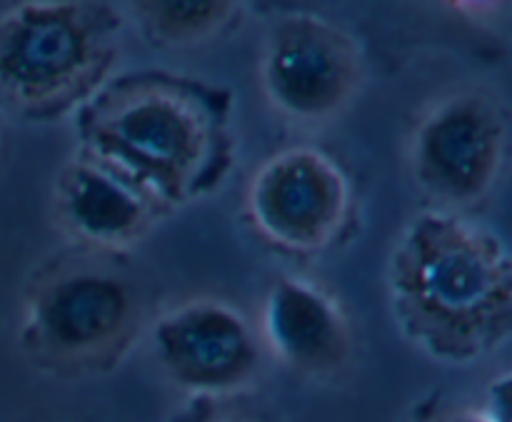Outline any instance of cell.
Returning a JSON list of instances; mask_svg holds the SVG:
<instances>
[{
    "instance_id": "cell-8",
    "label": "cell",
    "mask_w": 512,
    "mask_h": 422,
    "mask_svg": "<svg viewBox=\"0 0 512 422\" xmlns=\"http://www.w3.org/2000/svg\"><path fill=\"white\" fill-rule=\"evenodd\" d=\"M155 358L180 388L223 395L250 383L260 363L258 338L233 305L190 300L155 323Z\"/></svg>"
},
{
    "instance_id": "cell-2",
    "label": "cell",
    "mask_w": 512,
    "mask_h": 422,
    "mask_svg": "<svg viewBox=\"0 0 512 422\" xmlns=\"http://www.w3.org/2000/svg\"><path fill=\"white\" fill-rule=\"evenodd\" d=\"M85 155L110 165L155 203H183L208 175L218 148L215 113L195 88L130 80L95 103Z\"/></svg>"
},
{
    "instance_id": "cell-9",
    "label": "cell",
    "mask_w": 512,
    "mask_h": 422,
    "mask_svg": "<svg viewBox=\"0 0 512 422\" xmlns=\"http://www.w3.org/2000/svg\"><path fill=\"white\" fill-rule=\"evenodd\" d=\"M160 205L110 165L80 155L55 183V210L80 243L118 250L135 243L153 225Z\"/></svg>"
},
{
    "instance_id": "cell-10",
    "label": "cell",
    "mask_w": 512,
    "mask_h": 422,
    "mask_svg": "<svg viewBox=\"0 0 512 422\" xmlns=\"http://www.w3.org/2000/svg\"><path fill=\"white\" fill-rule=\"evenodd\" d=\"M263 340L280 363L308 375L333 373L350 353V328L340 305L303 278H283L270 288Z\"/></svg>"
},
{
    "instance_id": "cell-13",
    "label": "cell",
    "mask_w": 512,
    "mask_h": 422,
    "mask_svg": "<svg viewBox=\"0 0 512 422\" xmlns=\"http://www.w3.org/2000/svg\"><path fill=\"white\" fill-rule=\"evenodd\" d=\"M205 422H250V420L238 418V415H215V418H208Z\"/></svg>"
},
{
    "instance_id": "cell-4",
    "label": "cell",
    "mask_w": 512,
    "mask_h": 422,
    "mask_svg": "<svg viewBox=\"0 0 512 422\" xmlns=\"http://www.w3.org/2000/svg\"><path fill=\"white\" fill-rule=\"evenodd\" d=\"M138 320L135 290L103 265L75 263L35 285L25 310V340L55 365H93L128 340Z\"/></svg>"
},
{
    "instance_id": "cell-6",
    "label": "cell",
    "mask_w": 512,
    "mask_h": 422,
    "mask_svg": "<svg viewBox=\"0 0 512 422\" xmlns=\"http://www.w3.org/2000/svg\"><path fill=\"white\" fill-rule=\"evenodd\" d=\"M508 125L500 105L480 90H460L425 113L410 140V168L420 188L448 205L483 198L505 160Z\"/></svg>"
},
{
    "instance_id": "cell-3",
    "label": "cell",
    "mask_w": 512,
    "mask_h": 422,
    "mask_svg": "<svg viewBox=\"0 0 512 422\" xmlns=\"http://www.w3.org/2000/svg\"><path fill=\"white\" fill-rule=\"evenodd\" d=\"M115 43L103 5H15L0 15V93L25 110L68 108L103 78Z\"/></svg>"
},
{
    "instance_id": "cell-5",
    "label": "cell",
    "mask_w": 512,
    "mask_h": 422,
    "mask_svg": "<svg viewBox=\"0 0 512 422\" xmlns=\"http://www.w3.org/2000/svg\"><path fill=\"white\" fill-rule=\"evenodd\" d=\"M245 205L250 223L275 248L318 253L330 248L348 223L353 190L330 155L298 145L260 165Z\"/></svg>"
},
{
    "instance_id": "cell-1",
    "label": "cell",
    "mask_w": 512,
    "mask_h": 422,
    "mask_svg": "<svg viewBox=\"0 0 512 422\" xmlns=\"http://www.w3.org/2000/svg\"><path fill=\"white\" fill-rule=\"evenodd\" d=\"M390 308L418 348L468 363L508 340L512 260L493 230L430 210L408 223L388 265Z\"/></svg>"
},
{
    "instance_id": "cell-12",
    "label": "cell",
    "mask_w": 512,
    "mask_h": 422,
    "mask_svg": "<svg viewBox=\"0 0 512 422\" xmlns=\"http://www.w3.org/2000/svg\"><path fill=\"white\" fill-rule=\"evenodd\" d=\"M433 422H503L495 418L490 410H473V408H460L453 410V413H445L440 415L438 420Z\"/></svg>"
},
{
    "instance_id": "cell-7",
    "label": "cell",
    "mask_w": 512,
    "mask_h": 422,
    "mask_svg": "<svg viewBox=\"0 0 512 422\" xmlns=\"http://www.w3.org/2000/svg\"><path fill=\"white\" fill-rule=\"evenodd\" d=\"M360 48L343 28L295 13L278 20L260 55V83L280 113L323 120L343 110L360 85Z\"/></svg>"
},
{
    "instance_id": "cell-11",
    "label": "cell",
    "mask_w": 512,
    "mask_h": 422,
    "mask_svg": "<svg viewBox=\"0 0 512 422\" xmlns=\"http://www.w3.org/2000/svg\"><path fill=\"white\" fill-rule=\"evenodd\" d=\"M138 13L155 38L190 43L225 28L235 3H138Z\"/></svg>"
}]
</instances>
